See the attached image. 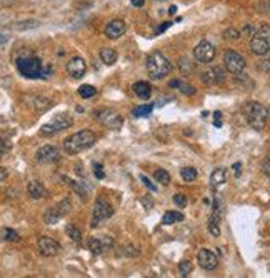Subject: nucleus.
<instances>
[{"label":"nucleus","mask_w":270,"mask_h":278,"mask_svg":"<svg viewBox=\"0 0 270 278\" xmlns=\"http://www.w3.org/2000/svg\"><path fill=\"white\" fill-rule=\"evenodd\" d=\"M15 64H17V70H19V74L22 75L24 78H30V80L47 78L49 74L52 72V70H45L40 58L32 55V53L20 55L19 58H17Z\"/></svg>","instance_id":"nucleus-1"},{"label":"nucleus","mask_w":270,"mask_h":278,"mask_svg":"<svg viewBox=\"0 0 270 278\" xmlns=\"http://www.w3.org/2000/svg\"><path fill=\"white\" fill-rule=\"evenodd\" d=\"M95 142H97V135L92 130H80V132L72 133L70 137L65 138L64 143H62V149L69 155H77L80 152L94 147Z\"/></svg>","instance_id":"nucleus-2"},{"label":"nucleus","mask_w":270,"mask_h":278,"mask_svg":"<svg viewBox=\"0 0 270 278\" xmlns=\"http://www.w3.org/2000/svg\"><path fill=\"white\" fill-rule=\"evenodd\" d=\"M243 112H245V119L248 122V125L254 130H257V132H262L269 120V108L264 103L252 100V102H248L243 107Z\"/></svg>","instance_id":"nucleus-3"},{"label":"nucleus","mask_w":270,"mask_h":278,"mask_svg":"<svg viewBox=\"0 0 270 278\" xmlns=\"http://www.w3.org/2000/svg\"><path fill=\"white\" fill-rule=\"evenodd\" d=\"M145 65H147V72H149L150 78L154 80H160L167 77L172 72V64L168 62V58L163 55L162 52H150L149 55H147Z\"/></svg>","instance_id":"nucleus-4"},{"label":"nucleus","mask_w":270,"mask_h":278,"mask_svg":"<svg viewBox=\"0 0 270 278\" xmlns=\"http://www.w3.org/2000/svg\"><path fill=\"white\" fill-rule=\"evenodd\" d=\"M113 210L115 208H113V205L108 202L107 197H97L94 212H92V220H90L92 228H99L104 222H107L113 215Z\"/></svg>","instance_id":"nucleus-5"},{"label":"nucleus","mask_w":270,"mask_h":278,"mask_svg":"<svg viewBox=\"0 0 270 278\" xmlns=\"http://www.w3.org/2000/svg\"><path fill=\"white\" fill-rule=\"evenodd\" d=\"M72 124H74V119H72V115H69V113H58V115L54 117V119L50 120V122H47L45 125H42L40 135L52 137V135H55V133L62 132V130L70 128Z\"/></svg>","instance_id":"nucleus-6"},{"label":"nucleus","mask_w":270,"mask_h":278,"mask_svg":"<svg viewBox=\"0 0 270 278\" xmlns=\"http://www.w3.org/2000/svg\"><path fill=\"white\" fill-rule=\"evenodd\" d=\"M250 50L254 55H259V57L267 55L270 50V28L269 27H262L259 32L252 35Z\"/></svg>","instance_id":"nucleus-7"},{"label":"nucleus","mask_w":270,"mask_h":278,"mask_svg":"<svg viewBox=\"0 0 270 278\" xmlns=\"http://www.w3.org/2000/svg\"><path fill=\"white\" fill-rule=\"evenodd\" d=\"M70 210H72L70 199H62L58 203L50 207L47 212L44 213V223H47V225H55L57 222H60L62 218L70 213Z\"/></svg>","instance_id":"nucleus-8"},{"label":"nucleus","mask_w":270,"mask_h":278,"mask_svg":"<svg viewBox=\"0 0 270 278\" xmlns=\"http://www.w3.org/2000/svg\"><path fill=\"white\" fill-rule=\"evenodd\" d=\"M95 119L104 125V127L110 130H120L124 125V119L119 112L112 110V108H99L95 110Z\"/></svg>","instance_id":"nucleus-9"},{"label":"nucleus","mask_w":270,"mask_h":278,"mask_svg":"<svg viewBox=\"0 0 270 278\" xmlns=\"http://www.w3.org/2000/svg\"><path fill=\"white\" fill-rule=\"evenodd\" d=\"M223 64H225V69L232 75H240L247 67L245 58L240 55L239 52H235V50H227L225 55H223Z\"/></svg>","instance_id":"nucleus-10"},{"label":"nucleus","mask_w":270,"mask_h":278,"mask_svg":"<svg viewBox=\"0 0 270 278\" xmlns=\"http://www.w3.org/2000/svg\"><path fill=\"white\" fill-rule=\"evenodd\" d=\"M113 247V238L108 235H102V237H92L88 238L87 248L90 253L94 255H102L105 252H108Z\"/></svg>","instance_id":"nucleus-11"},{"label":"nucleus","mask_w":270,"mask_h":278,"mask_svg":"<svg viewBox=\"0 0 270 278\" xmlns=\"http://www.w3.org/2000/svg\"><path fill=\"white\" fill-rule=\"evenodd\" d=\"M193 57L200 64H210L215 58V47L209 40H202L193 49Z\"/></svg>","instance_id":"nucleus-12"},{"label":"nucleus","mask_w":270,"mask_h":278,"mask_svg":"<svg viewBox=\"0 0 270 278\" xmlns=\"http://www.w3.org/2000/svg\"><path fill=\"white\" fill-rule=\"evenodd\" d=\"M35 158L42 165H54V163L60 162V152L54 145H44L37 150Z\"/></svg>","instance_id":"nucleus-13"},{"label":"nucleus","mask_w":270,"mask_h":278,"mask_svg":"<svg viewBox=\"0 0 270 278\" xmlns=\"http://www.w3.org/2000/svg\"><path fill=\"white\" fill-rule=\"evenodd\" d=\"M22 102L24 105H27L28 108L35 112H45L52 107V100L47 99V97H42V95H22Z\"/></svg>","instance_id":"nucleus-14"},{"label":"nucleus","mask_w":270,"mask_h":278,"mask_svg":"<svg viewBox=\"0 0 270 278\" xmlns=\"http://www.w3.org/2000/svg\"><path fill=\"white\" fill-rule=\"evenodd\" d=\"M37 248H39V253L44 256H57L60 253V243L49 237H40L37 242Z\"/></svg>","instance_id":"nucleus-15"},{"label":"nucleus","mask_w":270,"mask_h":278,"mask_svg":"<svg viewBox=\"0 0 270 278\" xmlns=\"http://www.w3.org/2000/svg\"><path fill=\"white\" fill-rule=\"evenodd\" d=\"M200 80L205 85H220L225 82V70L222 67H214L200 74Z\"/></svg>","instance_id":"nucleus-16"},{"label":"nucleus","mask_w":270,"mask_h":278,"mask_svg":"<svg viewBox=\"0 0 270 278\" xmlns=\"http://www.w3.org/2000/svg\"><path fill=\"white\" fill-rule=\"evenodd\" d=\"M65 69H67V74H69L72 78L79 80V78H82L83 75H85L87 64H85V60H83L82 57H72L70 60L67 62Z\"/></svg>","instance_id":"nucleus-17"},{"label":"nucleus","mask_w":270,"mask_h":278,"mask_svg":"<svg viewBox=\"0 0 270 278\" xmlns=\"http://www.w3.org/2000/svg\"><path fill=\"white\" fill-rule=\"evenodd\" d=\"M197 262L204 270H215L218 267V256L214 253V252L207 250V248H202V250L197 253Z\"/></svg>","instance_id":"nucleus-18"},{"label":"nucleus","mask_w":270,"mask_h":278,"mask_svg":"<svg viewBox=\"0 0 270 278\" xmlns=\"http://www.w3.org/2000/svg\"><path fill=\"white\" fill-rule=\"evenodd\" d=\"M125 30H127V25H125L124 20L115 19V20H112V22L107 24V27H105L104 33L107 35V39L115 40V39H120V37L125 33Z\"/></svg>","instance_id":"nucleus-19"},{"label":"nucleus","mask_w":270,"mask_h":278,"mask_svg":"<svg viewBox=\"0 0 270 278\" xmlns=\"http://www.w3.org/2000/svg\"><path fill=\"white\" fill-rule=\"evenodd\" d=\"M27 193H28V197L33 200L45 199V197L49 195L47 188H45L40 182H37V180H30V182L27 183Z\"/></svg>","instance_id":"nucleus-20"},{"label":"nucleus","mask_w":270,"mask_h":278,"mask_svg":"<svg viewBox=\"0 0 270 278\" xmlns=\"http://www.w3.org/2000/svg\"><path fill=\"white\" fill-rule=\"evenodd\" d=\"M134 94L142 100H149L152 95V85L145 80H140V82H135L134 83Z\"/></svg>","instance_id":"nucleus-21"},{"label":"nucleus","mask_w":270,"mask_h":278,"mask_svg":"<svg viewBox=\"0 0 270 278\" xmlns=\"http://www.w3.org/2000/svg\"><path fill=\"white\" fill-rule=\"evenodd\" d=\"M225 182H227V170L223 167L215 168L212 175H210V185H212V188H220Z\"/></svg>","instance_id":"nucleus-22"},{"label":"nucleus","mask_w":270,"mask_h":278,"mask_svg":"<svg viewBox=\"0 0 270 278\" xmlns=\"http://www.w3.org/2000/svg\"><path fill=\"white\" fill-rule=\"evenodd\" d=\"M100 60L104 62L105 65H113L117 62V52L113 49H110V47H104V49H100Z\"/></svg>","instance_id":"nucleus-23"},{"label":"nucleus","mask_w":270,"mask_h":278,"mask_svg":"<svg viewBox=\"0 0 270 278\" xmlns=\"http://www.w3.org/2000/svg\"><path fill=\"white\" fill-rule=\"evenodd\" d=\"M168 85H170V87H174V88L177 87L180 92H182L184 95H189V97H190V95H195V92H197L195 88H193V87L190 85V83L182 82V80H172V82L168 83Z\"/></svg>","instance_id":"nucleus-24"},{"label":"nucleus","mask_w":270,"mask_h":278,"mask_svg":"<svg viewBox=\"0 0 270 278\" xmlns=\"http://www.w3.org/2000/svg\"><path fill=\"white\" fill-rule=\"evenodd\" d=\"M62 180H65V183L69 185V187L72 188V190H74L75 193H77V195H79L82 200H85V199H87V190L82 187V185H80V182H75V180L69 178V177H62Z\"/></svg>","instance_id":"nucleus-25"},{"label":"nucleus","mask_w":270,"mask_h":278,"mask_svg":"<svg viewBox=\"0 0 270 278\" xmlns=\"http://www.w3.org/2000/svg\"><path fill=\"white\" fill-rule=\"evenodd\" d=\"M179 222H184V215L180 212H167L165 215L162 217V225H174V223H179Z\"/></svg>","instance_id":"nucleus-26"},{"label":"nucleus","mask_w":270,"mask_h":278,"mask_svg":"<svg viewBox=\"0 0 270 278\" xmlns=\"http://www.w3.org/2000/svg\"><path fill=\"white\" fill-rule=\"evenodd\" d=\"M0 238L3 240V242H20V235L17 233L14 228H2L0 230Z\"/></svg>","instance_id":"nucleus-27"},{"label":"nucleus","mask_w":270,"mask_h":278,"mask_svg":"<svg viewBox=\"0 0 270 278\" xmlns=\"http://www.w3.org/2000/svg\"><path fill=\"white\" fill-rule=\"evenodd\" d=\"M65 233H67V237L72 240V242H75V243L82 242V231H80L75 225H67L65 227Z\"/></svg>","instance_id":"nucleus-28"},{"label":"nucleus","mask_w":270,"mask_h":278,"mask_svg":"<svg viewBox=\"0 0 270 278\" xmlns=\"http://www.w3.org/2000/svg\"><path fill=\"white\" fill-rule=\"evenodd\" d=\"M180 177L184 178V182H193V180L199 177V172L193 167H184L182 170H180Z\"/></svg>","instance_id":"nucleus-29"},{"label":"nucleus","mask_w":270,"mask_h":278,"mask_svg":"<svg viewBox=\"0 0 270 278\" xmlns=\"http://www.w3.org/2000/svg\"><path fill=\"white\" fill-rule=\"evenodd\" d=\"M152 110H154V105L152 103H147V105H140V107H135L132 110V115L134 117H149Z\"/></svg>","instance_id":"nucleus-30"},{"label":"nucleus","mask_w":270,"mask_h":278,"mask_svg":"<svg viewBox=\"0 0 270 278\" xmlns=\"http://www.w3.org/2000/svg\"><path fill=\"white\" fill-rule=\"evenodd\" d=\"M154 178L157 180L159 183H162V185H168L170 183V174H168L167 170H163V168H157L155 170V174H154Z\"/></svg>","instance_id":"nucleus-31"},{"label":"nucleus","mask_w":270,"mask_h":278,"mask_svg":"<svg viewBox=\"0 0 270 278\" xmlns=\"http://www.w3.org/2000/svg\"><path fill=\"white\" fill-rule=\"evenodd\" d=\"M97 94V88L94 85H82L79 88V95L82 97V99H92V97H95Z\"/></svg>","instance_id":"nucleus-32"},{"label":"nucleus","mask_w":270,"mask_h":278,"mask_svg":"<svg viewBox=\"0 0 270 278\" xmlns=\"http://www.w3.org/2000/svg\"><path fill=\"white\" fill-rule=\"evenodd\" d=\"M193 270V265L192 262H189V260H184V262L179 263V272H180V277H189Z\"/></svg>","instance_id":"nucleus-33"},{"label":"nucleus","mask_w":270,"mask_h":278,"mask_svg":"<svg viewBox=\"0 0 270 278\" xmlns=\"http://www.w3.org/2000/svg\"><path fill=\"white\" fill-rule=\"evenodd\" d=\"M240 37H242V33H240V30H237V28H227V30L223 32V39L230 40V42L239 40Z\"/></svg>","instance_id":"nucleus-34"},{"label":"nucleus","mask_w":270,"mask_h":278,"mask_svg":"<svg viewBox=\"0 0 270 278\" xmlns=\"http://www.w3.org/2000/svg\"><path fill=\"white\" fill-rule=\"evenodd\" d=\"M174 203L177 205V207H180V208L187 207V203H189L187 195H184V193H175V195H174Z\"/></svg>","instance_id":"nucleus-35"},{"label":"nucleus","mask_w":270,"mask_h":278,"mask_svg":"<svg viewBox=\"0 0 270 278\" xmlns=\"http://www.w3.org/2000/svg\"><path fill=\"white\" fill-rule=\"evenodd\" d=\"M179 67H180V70H182L184 74H187V72H190L193 69V65L190 64V60H187V58H180Z\"/></svg>","instance_id":"nucleus-36"},{"label":"nucleus","mask_w":270,"mask_h":278,"mask_svg":"<svg viewBox=\"0 0 270 278\" xmlns=\"http://www.w3.org/2000/svg\"><path fill=\"white\" fill-rule=\"evenodd\" d=\"M140 180H142V183L145 185V187L149 188L150 192H157V187H155V183H152V180L149 178V177H145V175H140Z\"/></svg>","instance_id":"nucleus-37"},{"label":"nucleus","mask_w":270,"mask_h":278,"mask_svg":"<svg viewBox=\"0 0 270 278\" xmlns=\"http://www.w3.org/2000/svg\"><path fill=\"white\" fill-rule=\"evenodd\" d=\"M94 174H95V177L99 180H102V178H105V172H104V167L100 165V163H94Z\"/></svg>","instance_id":"nucleus-38"},{"label":"nucleus","mask_w":270,"mask_h":278,"mask_svg":"<svg viewBox=\"0 0 270 278\" xmlns=\"http://www.w3.org/2000/svg\"><path fill=\"white\" fill-rule=\"evenodd\" d=\"M124 253L129 255V256H137L138 253H140V250L134 245H127V247H124Z\"/></svg>","instance_id":"nucleus-39"},{"label":"nucleus","mask_w":270,"mask_h":278,"mask_svg":"<svg viewBox=\"0 0 270 278\" xmlns=\"http://www.w3.org/2000/svg\"><path fill=\"white\" fill-rule=\"evenodd\" d=\"M39 25V22H35V20H27V24H17L14 25V28H32V27H37Z\"/></svg>","instance_id":"nucleus-40"},{"label":"nucleus","mask_w":270,"mask_h":278,"mask_svg":"<svg viewBox=\"0 0 270 278\" xmlns=\"http://www.w3.org/2000/svg\"><path fill=\"white\" fill-rule=\"evenodd\" d=\"M7 150H8V145H7V142L3 140L2 137H0V160L3 158V155L7 153Z\"/></svg>","instance_id":"nucleus-41"},{"label":"nucleus","mask_w":270,"mask_h":278,"mask_svg":"<svg viewBox=\"0 0 270 278\" xmlns=\"http://www.w3.org/2000/svg\"><path fill=\"white\" fill-rule=\"evenodd\" d=\"M259 70H262V72H265V74H270V58L269 60H262L259 64Z\"/></svg>","instance_id":"nucleus-42"},{"label":"nucleus","mask_w":270,"mask_h":278,"mask_svg":"<svg viewBox=\"0 0 270 278\" xmlns=\"http://www.w3.org/2000/svg\"><path fill=\"white\" fill-rule=\"evenodd\" d=\"M214 125L215 127H222V113L220 112L214 113Z\"/></svg>","instance_id":"nucleus-43"},{"label":"nucleus","mask_w":270,"mask_h":278,"mask_svg":"<svg viewBox=\"0 0 270 278\" xmlns=\"http://www.w3.org/2000/svg\"><path fill=\"white\" fill-rule=\"evenodd\" d=\"M262 170H264V174L270 178V158L264 160V163H262Z\"/></svg>","instance_id":"nucleus-44"},{"label":"nucleus","mask_w":270,"mask_h":278,"mask_svg":"<svg viewBox=\"0 0 270 278\" xmlns=\"http://www.w3.org/2000/svg\"><path fill=\"white\" fill-rule=\"evenodd\" d=\"M7 178H8V170L5 167H0V183L5 182Z\"/></svg>","instance_id":"nucleus-45"},{"label":"nucleus","mask_w":270,"mask_h":278,"mask_svg":"<svg viewBox=\"0 0 270 278\" xmlns=\"http://www.w3.org/2000/svg\"><path fill=\"white\" fill-rule=\"evenodd\" d=\"M232 168H234V172H235V177L239 178L240 174H242V165H240V163H234V167Z\"/></svg>","instance_id":"nucleus-46"},{"label":"nucleus","mask_w":270,"mask_h":278,"mask_svg":"<svg viewBox=\"0 0 270 278\" xmlns=\"http://www.w3.org/2000/svg\"><path fill=\"white\" fill-rule=\"evenodd\" d=\"M132 2L134 7H143V3H145V0H130Z\"/></svg>","instance_id":"nucleus-47"},{"label":"nucleus","mask_w":270,"mask_h":278,"mask_svg":"<svg viewBox=\"0 0 270 278\" xmlns=\"http://www.w3.org/2000/svg\"><path fill=\"white\" fill-rule=\"evenodd\" d=\"M170 25H172V22H165V24H163V25H162V27H160V28H159V30H157V33H162L163 30H165V28H167V27H170Z\"/></svg>","instance_id":"nucleus-48"},{"label":"nucleus","mask_w":270,"mask_h":278,"mask_svg":"<svg viewBox=\"0 0 270 278\" xmlns=\"http://www.w3.org/2000/svg\"><path fill=\"white\" fill-rule=\"evenodd\" d=\"M142 203L145 205L147 210H150V208H152V202H149V200H142Z\"/></svg>","instance_id":"nucleus-49"},{"label":"nucleus","mask_w":270,"mask_h":278,"mask_svg":"<svg viewBox=\"0 0 270 278\" xmlns=\"http://www.w3.org/2000/svg\"><path fill=\"white\" fill-rule=\"evenodd\" d=\"M175 12H177V7H175V5H174V7H170V14H172V15H174V14H175Z\"/></svg>","instance_id":"nucleus-50"}]
</instances>
